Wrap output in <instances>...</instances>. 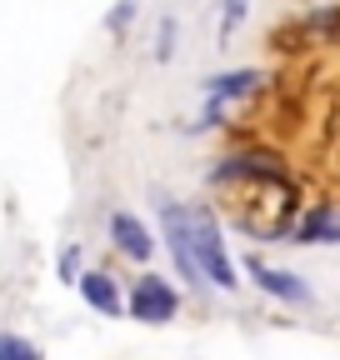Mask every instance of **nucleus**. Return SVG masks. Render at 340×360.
<instances>
[{
  "label": "nucleus",
  "mask_w": 340,
  "mask_h": 360,
  "mask_svg": "<svg viewBox=\"0 0 340 360\" xmlns=\"http://www.w3.org/2000/svg\"><path fill=\"white\" fill-rule=\"evenodd\" d=\"M176 310H181V300H176V290H170L165 281H155V276L136 281V290H131V315H136V321L160 326V321H170Z\"/></svg>",
  "instance_id": "f03ea898"
},
{
  "label": "nucleus",
  "mask_w": 340,
  "mask_h": 360,
  "mask_svg": "<svg viewBox=\"0 0 340 360\" xmlns=\"http://www.w3.org/2000/svg\"><path fill=\"white\" fill-rule=\"evenodd\" d=\"M301 240H315V245H335L340 240V210L335 205H315L306 220H301V231H295Z\"/></svg>",
  "instance_id": "20e7f679"
},
{
  "label": "nucleus",
  "mask_w": 340,
  "mask_h": 360,
  "mask_svg": "<svg viewBox=\"0 0 340 360\" xmlns=\"http://www.w3.org/2000/svg\"><path fill=\"white\" fill-rule=\"evenodd\" d=\"M75 265H80V250H75V245H70V250H65V255H60V276H65V281H70V276H75Z\"/></svg>",
  "instance_id": "6e6552de"
},
{
  "label": "nucleus",
  "mask_w": 340,
  "mask_h": 360,
  "mask_svg": "<svg viewBox=\"0 0 340 360\" xmlns=\"http://www.w3.org/2000/svg\"><path fill=\"white\" fill-rule=\"evenodd\" d=\"M80 295H85V305L100 310V315H115V310H120V290H115V281H110V276H100V270L80 276Z\"/></svg>",
  "instance_id": "39448f33"
},
{
  "label": "nucleus",
  "mask_w": 340,
  "mask_h": 360,
  "mask_svg": "<svg viewBox=\"0 0 340 360\" xmlns=\"http://www.w3.org/2000/svg\"><path fill=\"white\" fill-rule=\"evenodd\" d=\"M240 11H245V0H230V6H225V30L240 20Z\"/></svg>",
  "instance_id": "1a4fd4ad"
},
{
  "label": "nucleus",
  "mask_w": 340,
  "mask_h": 360,
  "mask_svg": "<svg viewBox=\"0 0 340 360\" xmlns=\"http://www.w3.org/2000/svg\"><path fill=\"white\" fill-rule=\"evenodd\" d=\"M250 276L261 281L270 295H280V300H306V285H295V276H280V270H270L266 260H250Z\"/></svg>",
  "instance_id": "423d86ee"
},
{
  "label": "nucleus",
  "mask_w": 340,
  "mask_h": 360,
  "mask_svg": "<svg viewBox=\"0 0 340 360\" xmlns=\"http://www.w3.org/2000/svg\"><path fill=\"white\" fill-rule=\"evenodd\" d=\"M190 255H195V265L205 270L216 285H235V265H230V255H225V245H221V231L210 225V215H200V210H190Z\"/></svg>",
  "instance_id": "f257e3e1"
},
{
  "label": "nucleus",
  "mask_w": 340,
  "mask_h": 360,
  "mask_svg": "<svg viewBox=\"0 0 340 360\" xmlns=\"http://www.w3.org/2000/svg\"><path fill=\"white\" fill-rule=\"evenodd\" d=\"M0 360H40V350L20 335H0Z\"/></svg>",
  "instance_id": "0eeeda50"
},
{
  "label": "nucleus",
  "mask_w": 340,
  "mask_h": 360,
  "mask_svg": "<svg viewBox=\"0 0 340 360\" xmlns=\"http://www.w3.org/2000/svg\"><path fill=\"white\" fill-rule=\"evenodd\" d=\"M110 236H115V245L131 255V260H150V250H155V240L145 236V225L136 220V215H110Z\"/></svg>",
  "instance_id": "7ed1b4c3"
}]
</instances>
